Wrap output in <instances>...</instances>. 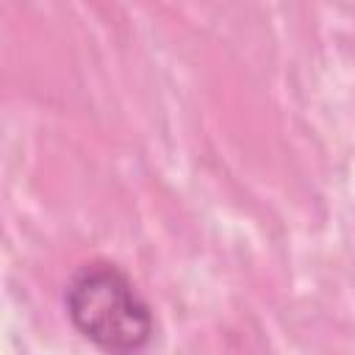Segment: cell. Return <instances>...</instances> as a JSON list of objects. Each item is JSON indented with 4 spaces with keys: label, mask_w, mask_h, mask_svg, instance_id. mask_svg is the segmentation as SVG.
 <instances>
[{
    "label": "cell",
    "mask_w": 355,
    "mask_h": 355,
    "mask_svg": "<svg viewBox=\"0 0 355 355\" xmlns=\"http://www.w3.org/2000/svg\"><path fill=\"white\" fill-rule=\"evenodd\" d=\"M64 305L75 330L108 355H133L153 338L150 305L116 263H83L67 283Z\"/></svg>",
    "instance_id": "6da1fadb"
}]
</instances>
